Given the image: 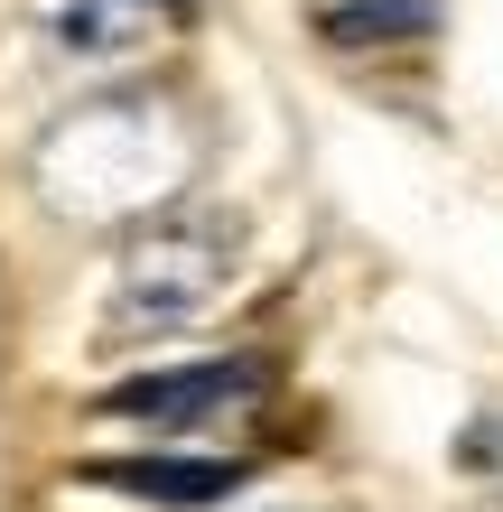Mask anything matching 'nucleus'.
<instances>
[{"mask_svg": "<svg viewBox=\"0 0 503 512\" xmlns=\"http://www.w3.org/2000/svg\"><path fill=\"white\" fill-rule=\"evenodd\" d=\"M261 373L252 354H205V364H159V373H131L103 391L112 419H159V429H224L233 410L261 401Z\"/></svg>", "mask_w": 503, "mask_h": 512, "instance_id": "nucleus-4", "label": "nucleus"}, {"mask_svg": "<svg viewBox=\"0 0 503 512\" xmlns=\"http://www.w3.org/2000/svg\"><path fill=\"white\" fill-rule=\"evenodd\" d=\"M84 475L112 494H140V503H177V512H205L243 485L233 457H112V466H84Z\"/></svg>", "mask_w": 503, "mask_h": 512, "instance_id": "nucleus-5", "label": "nucleus"}, {"mask_svg": "<svg viewBox=\"0 0 503 512\" xmlns=\"http://www.w3.org/2000/svg\"><path fill=\"white\" fill-rule=\"evenodd\" d=\"M38 196L66 224H150L187 196L196 140L159 94H103L38 140Z\"/></svg>", "mask_w": 503, "mask_h": 512, "instance_id": "nucleus-1", "label": "nucleus"}, {"mask_svg": "<svg viewBox=\"0 0 503 512\" xmlns=\"http://www.w3.org/2000/svg\"><path fill=\"white\" fill-rule=\"evenodd\" d=\"M429 28H438V0H336V10H317L327 47H401Z\"/></svg>", "mask_w": 503, "mask_h": 512, "instance_id": "nucleus-6", "label": "nucleus"}, {"mask_svg": "<svg viewBox=\"0 0 503 512\" xmlns=\"http://www.w3.org/2000/svg\"><path fill=\"white\" fill-rule=\"evenodd\" d=\"M196 0H28L38 38L75 75H140L159 47H177Z\"/></svg>", "mask_w": 503, "mask_h": 512, "instance_id": "nucleus-3", "label": "nucleus"}, {"mask_svg": "<svg viewBox=\"0 0 503 512\" xmlns=\"http://www.w3.org/2000/svg\"><path fill=\"white\" fill-rule=\"evenodd\" d=\"M233 261H243L233 224L187 215V205L150 215L122 243V270H112V336H187V326H205L233 289Z\"/></svg>", "mask_w": 503, "mask_h": 512, "instance_id": "nucleus-2", "label": "nucleus"}]
</instances>
